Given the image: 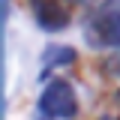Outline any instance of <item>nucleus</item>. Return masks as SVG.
<instances>
[{
    "mask_svg": "<svg viewBox=\"0 0 120 120\" xmlns=\"http://www.w3.org/2000/svg\"><path fill=\"white\" fill-rule=\"evenodd\" d=\"M33 15H36V24L42 30H63L69 21L66 9H60V3H51V0H39L33 6Z\"/></svg>",
    "mask_w": 120,
    "mask_h": 120,
    "instance_id": "obj_3",
    "label": "nucleus"
},
{
    "mask_svg": "<svg viewBox=\"0 0 120 120\" xmlns=\"http://www.w3.org/2000/svg\"><path fill=\"white\" fill-rule=\"evenodd\" d=\"M102 120H111V117H102Z\"/></svg>",
    "mask_w": 120,
    "mask_h": 120,
    "instance_id": "obj_6",
    "label": "nucleus"
},
{
    "mask_svg": "<svg viewBox=\"0 0 120 120\" xmlns=\"http://www.w3.org/2000/svg\"><path fill=\"white\" fill-rule=\"evenodd\" d=\"M39 63H42V69H51V66H69V63H75V48H72V45H45Z\"/></svg>",
    "mask_w": 120,
    "mask_h": 120,
    "instance_id": "obj_4",
    "label": "nucleus"
},
{
    "mask_svg": "<svg viewBox=\"0 0 120 120\" xmlns=\"http://www.w3.org/2000/svg\"><path fill=\"white\" fill-rule=\"evenodd\" d=\"M84 36L90 45H120V9L117 6H102L99 12L84 24Z\"/></svg>",
    "mask_w": 120,
    "mask_h": 120,
    "instance_id": "obj_2",
    "label": "nucleus"
},
{
    "mask_svg": "<svg viewBox=\"0 0 120 120\" xmlns=\"http://www.w3.org/2000/svg\"><path fill=\"white\" fill-rule=\"evenodd\" d=\"M108 69H111L114 75H120V51H117V54H114L111 60H108Z\"/></svg>",
    "mask_w": 120,
    "mask_h": 120,
    "instance_id": "obj_5",
    "label": "nucleus"
},
{
    "mask_svg": "<svg viewBox=\"0 0 120 120\" xmlns=\"http://www.w3.org/2000/svg\"><path fill=\"white\" fill-rule=\"evenodd\" d=\"M39 111L45 117H57V120L72 117L78 111V102H75V90L69 87V81H63V78L51 81L39 96Z\"/></svg>",
    "mask_w": 120,
    "mask_h": 120,
    "instance_id": "obj_1",
    "label": "nucleus"
}]
</instances>
